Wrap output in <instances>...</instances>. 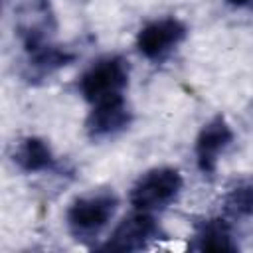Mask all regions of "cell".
<instances>
[{
  "mask_svg": "<svg viewBox=\"0 0 253 253\" xmlns=\"http://www.w3.org/2000/svg\"><path fill=\"white\" fill-rule=\"evenodd\" d=\"M117 210L119 198L113 190H89L79 194L65 210L67 231L77 241H91L107 229Z\"/></svg>",
  "mask_w": 253,
  "mask_h": 253,
  "instance_id": "cell-1",
  "label": "cell"
},
{
  "mask_svg": "<svg viewBox=\"0 0 253 253\" xmlns=\"http://www.w3.org/2000/svg\"><path fill=\"white\" fill-rule=\"evenodd\" d=\"M184 190V178L178 168L154 166L142 172L128 192V202L132 210L140 211H160L172 206Z\"/></svg>",
  "mask_w": 253,
  "mask_h": 253,
  "instance_id": "cell-2",
  "label": "cell"
},
{
  "mask_svg": "<svg viewBox=\"0 0 253 253\" xmlns=\"http://www.w3.org/2000/svg\"><path fill=\"white\" fill-rule=\"evenodd\" d=\"M128 79H130L128 61L119 53H111L95 59L79 75L77 91L89 105H95L99 101L125 95V89L128 87Z\"/></svg>",
  "mask_w": 253,
  "mask_h": 253,
  "instance_id": "cell-3",
  "label": "cell"
},
{
  "mask_svg": "<svg viewBox=\"0 0 253 253\" xmlns=\"http://www.w3.org/2000/svg\"><path fill=\"white\" fill-rule=\"evenodd\" d=\"M164 237L160 223L156 221L154 213L134 210L126 217H123L113 231L109 233L107 241L101 245L103 251H117V253H130L142 251Z\"/></svg>",
  "mask_w": 253,
  "mask_h": 253,
  "instance_id": "cell-4",
  "label": "cell"
},
{
  "mask_svg": "<svg viewBox=\"0 0 253 253\" xmlns=\"http://www.w3.org/2000/svg\"><path fill=\"white\" fill-rule=\"evenodd\" d=\"M188 36V26L176 18V16H162L146 22L136 38L134 45L136 51L148 59V61H164L172 51L178 49V45L186 40Z\"/></svg>",
  "mask_w": 253,
  "mask_h": 253,
  "instance_id": "cell-5",
  "label": "cell"
},
{
  "mask_svg": "<svg viewBox=\"0 0 253 253\" xmlns=\"http://www.w3.org/2000/svg\"><path fill=\"white\" fill-rule=\"evenodd\" d=\"M233 140L235 132L225 117L215 115L208 123H204L194 140V158L198 170L206 176H211L217 170L221 156L233 144Z\"/></svg>",
  "mask_w": 253,
  "mask_h": 253,
  "instance_id": "cell-6",
  "label": "cell"
},
{
  "mask_svg": "<svg viewBox=\"0 0 253 253\" xmlns=\"http://www.w3.org/2000/svg\"><path fill=\"white\" fill-rule=\"evenodd\" d=\"M132 123V109L125 95L91 105L85 119V132L91 140H107L125 132Z\"/></svg>",
  "mask_w": 253,
  "mask_h": 253,
  "instance_id": "cell-7",
  "label": "cell"
},
{
  "mask_svg": "<svg viewBox=\"0 0 253 253\" xmlns=\"http://www.w3.org/2000/svg\"><path fill=\"white\" fill-rule=\"evenodd\" d=\"M188 247L192 251H237V239L229 217H206L194 225Z\"/></svg>",
  "mask_w": 253,
  "mask_h": 253,
  "instance_id": "cell-8",
  "label": "cell"
},
{
  "mask_svg": "<svg viewBox=\"0 0 253 253\" xmlns=\"http://www.w3.org/2000/svg\"><path fill=\"white\" fill-rule=\"evenodd\" d=\"M12 160L26 174H43V172L55 170L57 166V158L49 142L34 134L24 136L14 144Z\"/></svg>",
  "mask_w": 253,
  "mask_h": 253,
  "instance_id": "cell-9",
  "label": "cell"
},
{
  "mask_svg": "<svg viewBox=\"0 0 253 253\" xmlns=\"http://www.w3.org/2000/svg\"><path fill=\"white\" fill-rule=\"evenodd\" d=\"M28 53V61H26V77L30 81H38V79H45L49 75H53L55 71L67 67L73 59H75V51L65 47V45H57L53 42H47L43 45H38Z\"/></svg>",
  "mask_w": 253,
  "mask_h": 253,
  "instance_id": "cell-10",
  "label": "cell"
},
{
  "mask_svg": "<svg viewBox=\"0 0 253 253\" xmlns=\"http://www.w3.org/2000/svg\"><path fill=\"white\" fill-rule=\"evenodd\" d=\"M223 213L229 219H245L253 215V178L235 182L223 196Z\"/></svg>",
  "mask_w": 253,
  "mask_h": 253,
  "instance_id": "cell-11",
  "label": "cell"
},
{
  "mask_svg": "<svg viewBox=\"0 0 253 253\" xmlns=\"http://www.w3.org/2000/svg\"><path fill=\"white\" fill-rule=\"evenodd\" d=\"M229 6H233V8H245V6H251L253 4V0H225Z\"/></svg>",
  "mask_w": 253,
  "mask_h": 253,
  "instance_id": "cell-12",
  "label": "cell"
}]
</instances>
